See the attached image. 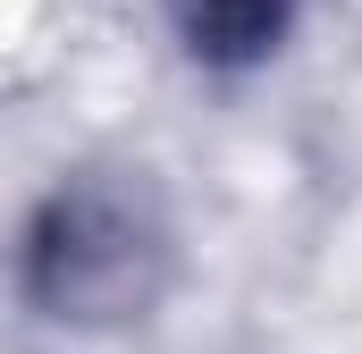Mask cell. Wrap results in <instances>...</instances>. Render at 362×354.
<instances>
[{"label":"cell","mask_w":362,"mask_h":354,"mask_svg":"<svg viewBox=\"0 0 362 354\" xmlns=\"http://www.w3.org/2000/svg\"><path fill=\"white\" fill-rule=\"evenodd\" d=\"M185 278V219L160 169L93 152L34 185L8 228V295L51 338H135Z\"/></svg>","instance_id":"obj_1"},{"label":"cell","mask_w":362,"mask_h":354,"mask_svg":"<svg viewBox=\"0 0 362 354\" xmlns=\"http://www.w3.org/2000/svg\"><path fill=\"white\" fill-rule=\"evenodd\" d=\"M169 34L202 76H253L303 25V0H160Z\"/></svg>","instance_id":"obj_2"}]
</instances>
